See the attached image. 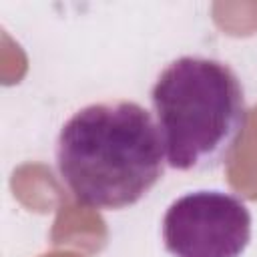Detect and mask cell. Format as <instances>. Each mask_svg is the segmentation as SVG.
<instances>
[{"mask_svg":"<svg viewBox=\"0 0 257 257\" xmlns=\"http://www.w3.org/2000/svg\"><path fill=\"white\" fill-rule=\"evenodd\" d=\"M165 147L153 114L133 100L76 110L56 139V169L80 205L124 209L165 175Z\"/></svg>","mask_w":257,"mask_h":257,"instance_id":"6da1fadb","label":"cell"},{"mask_svg":"<svg viewBox=\"0 0 257 257\" xmlns=\"http://www.w3.org/2000/svg\"><path fill=\"white\" fill-rule=\"evenodd\" d=\"M163 241L173 257H241L251 241V213L231 193L193 191L169 205Z\"/></svg>","mask_w":257,"mask_h":257,"instance_id":"3957f363","label":"cell"},{"mask_svg":"<svg viewBox=\"0 0 257 257\" xmlns=\"http://www.w3.org/2000/svg\"><path fill=\"white\" fill-rule=\"evenodd\" d=\"M167 165L175 171H215L243 141L245 92L235 70L207 56L169 62L151 88Z\"/></svg>","mask_w":257,"mask_h":257,"instance_id":"7a4b0ae2","label":"cell"}]
</instances>
